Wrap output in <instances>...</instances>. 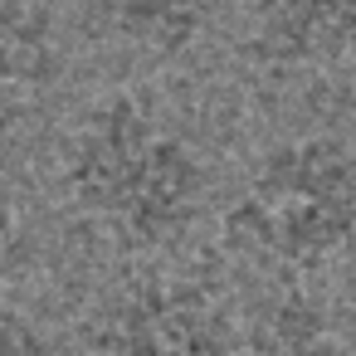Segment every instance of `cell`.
Here are the masks:
<instances>
[{"instance_id":"obj_1","label":"cell","mask_w":356,"mask_h":356,"mask_svg":"<svg viewBox=\"0 0 356 356\" xmlns=\"http://www.w3.org/2000/svg\"><path fill=\"white\" fill-rule=\"evenodd\" d=\"M54 186L69 215L127 259L171 254L210 205V161L181 118L147 88H103L54 142Z\"/></svg>"},{"instance_id":"obj_2","label":"cell","mask_w":356,"mask_h":356,"mask_svg":"<svg viewBox=\"0 0 356 356\" xmlns=\"http://www.w3.org/2000/svg\"><path fill=\"white\" fill-rule=\"evenodd\" d=\"M225 244L264 278H317L356 259V137L268 142L225 205Z\"/></svg>"},{"instance_id":"obj_3","label":"cell","mask_w":356,"mask_h":356,"mask_svg":"<svg viewBox=\"0 0 356 356\" xmlns=\"http://www.w3.org/2000/svg\"><path fill=\"white\" fill-rule=\"evenodd\" d=\"M239 302L220 273L181 259H132L83 312V356H234Z\"/></svg>"},{"instance_id":"obj_4","label":"cell","mask_w":356,"mask_h":356,"mask_svg":"<svg viewBox=\"0 0 356 356\" xmlns=\"http://www.w3.org/2000/svg\"><path fill=\"white\" fill-rule=\"evenodd\" d=\"M239 49L273 74H322L356 59V0H239Z\"/></svg>"},{"instance_id":"obj_5","label":"cell","mask_w":356,"mask_h":356,"mask_svg":"<svg viewBox=\"0 0 356 356\" xmlns=\"http://www.w3.org/2000/svg\"><path fill=\"white\" fill-rule=\"evenodd\" d=\"M234 356H351V341L307 278H268L264 293L239 302Z\"/></svg>"},{"instance_id":"obj_6","label":"cell","mask_w":356,"mask_h":356,"mask_svg":"<svg viewBox=\"0 0 356 356\" xmlns=\"http://www.w3.org/2000/svg\"><path fill=\"white\" fill-rule=\"evenodd\" d=\"M69 44L49 0H0V113H20L59 88Z\"/></svg>"},{"instance_id":"obj_7","label":"cell","mask_w":356,"mask_h":356,"mask_svg":"<svg viewBox=\"0 0 356 356\" xmlns=\"http://www.w3.org/2000/svg\"><path fill=\"white\" fill-rule=\"evenodd\" d=\"M113 40L147 59H186L225 20L229 0H93Z\"/></svg>"},{"instance_id":"obj_8","label":"cell","mask_w":356,"mask_h":356,"mask_svg":"<svg viewBox=\"0 0 356 356\" xmlns=\"http://www.w3.org/2000/svg\"><path fill=\"white\" fill-rule=\"evenodd\" d=\"M0 356H59L44 322L6 293H0Z\"/></svg>"},{"instance_id":"obj_9","label":"cell","mask_w":356,"mask_h":356,"mask_svg":"<svg viewBox=\"0 0 356 356\" xmlns=\"http://www.w3.org/2000/svg\"><path fill=\"white\" fill-rule=\"evenodd\" d=\"M25 244V210H20V186L10 176V166L0 161V273H6L15 264Z\"/></svg>"}]
</instances>
